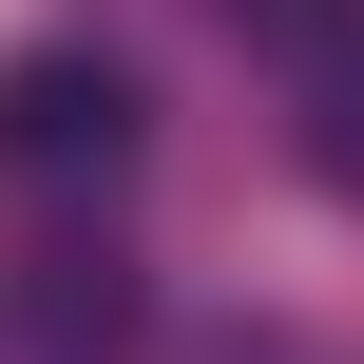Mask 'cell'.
I'll use <instances>...</instances> for the list:
<instances>
[{
    "label": "cell",
    "instance_id": "obj_1",
    "mask_svg": "<svg viewBox=\"0 0 364 364\" xmlns=\"http://www.w3.org/2000/svg\"><path fill=\"white\" fill-rule=\"evenodd\" d=\"M0 154H19V173H58V192H77V173H115V154H134V77H115L96 38H38V58L0 77Z\"/></svg>",
    "mask_w": 364,
    "mask_h": 364
},
{
    "label": "cell",
    "instance_id": "obj_2",
    "mask_svg": "<svg viewBox=\"0 0 364 364\" xmlns=\"http://www.w3.org/2000/svg\"><path fill=\"white\" fill-rule=\"evenodd\" d=\"M19 346H38V364H115V346H134V269H115V230L19 250Z\"/></svg>",
    "mask_w": 364,
    "mask_h": 364
},
{
    "label": "cell",
    "instance_id": "obj_3",
    "mask_svg": "<svg viewBox=\"0 0 364 364\" xmlns=\"http://www.w3.org/2000/svg\"><path fill=\"white\" fill-rule=\"evenodd\" d=\"M307 173L364 211V38H346V58H307Z\"/></svg>",
    "mask_w": 364,
    "mask_h": 364
},
{
    "label": "cell",
    "instance_id": "obj_4",
    "mask_svg": "<svg viewBox=\"0 0 364 364\" xmlns=\"http://www.w3.org/2000/svg\"><path fill=\"white\" fill-rule=\"evenodd\" d=\"M211 19H230V38H288V58H346L364 38V0H211Z\"/></svg>",
    "mask_w": 364,
    "mask_h": 364
}]
</instances>
